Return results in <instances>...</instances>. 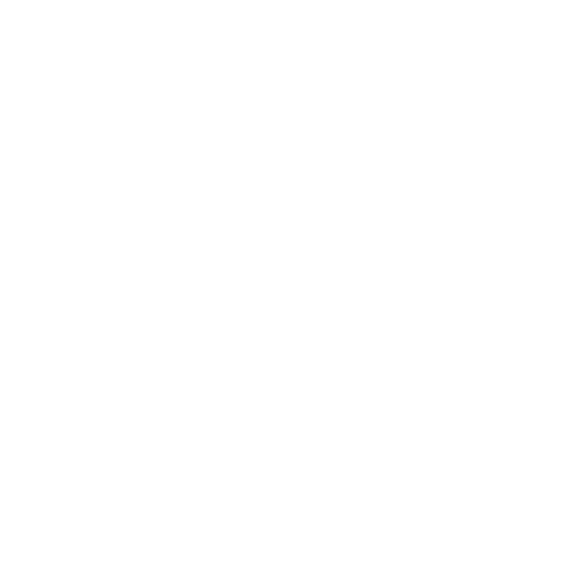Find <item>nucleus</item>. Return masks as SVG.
Instances as JSON below:
<instances>
[]
</instances>
